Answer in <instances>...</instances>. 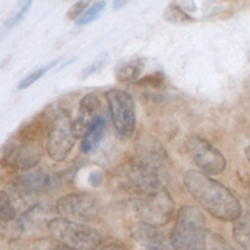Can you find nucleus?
I'll return each mask as SVG.
<instances>
[{
  "instance_id": "obj_5",
  "label": "nucleus",
  "mask_w": 250,
  "mask_h": 250,
  "mask_svg": "<svg viewBox=\"0 0 250 250\" xmlns=\"http://www.w3.org/2000/svg\"><path fill=\"white\" fill-rule=\"evenodd\" d=\"M77 139L75 125L66 110L59 109L48 120L46 153L51 160L62 163L70 155Z\"/></svg>"
},
{
  "instance_id": "obj_25",
  "label": "nucleus",
  "mask_w": 250,
  "mask_h": 250,
  "mask_svg": "<svg viewBox=\"0 0 250 250\" xmlns=\"http://www.w3.org/2000/svg\"><path fill=\"white\" fill-rule=\"evenodd\" d=\"M88 6H89V2L88 1L75 2V4L70 7V10H68L67 17L70 20H75V21H77V20L82 16L83 12L88 9Z\"/></svg>"
},
{
  "instance_id": "obj_2",
  "label": "nucleus",
  "mask_w": 250,
  "mask_h": 250,
  "mask_svg": "<svg viewBox=\"0 0 250 250\" xmlns=\"http://www.w3.org/2000/svg\"><path fill=\"white\" fill-rule=\"evenodd\" d=\"M170 161L163 144L151 136H144L137 155L125 167L126 181L136 194L149 188L165 186Z\"/></svg>"
},
{
  "instance_id": "obj_12",
  "label": "nucleus",
  "mask_w": 250,
  "mask_h": 250,
  "mask_svg": "<svg viewBox=\"0 0 250 250\" xmlns=\"http://www.w3.org/2000/svg\"><path fill=\"white\" fill-rule=\"evenodd\" d=\"M100 110V100L94 93H88L81 99L80 106H78L77 120L73 121L75 125V132L77 137H82L85 129L90 124L100 116L98 112Z\"/></svg>"
},
{
  "instance_id": "obj_18",
  "label": "nucleus",
  "mask_w": 250,
  "mask_h": 250,
  "mask_svg": "<svg viewBox=\"0 0 250 250\" xmlns=\"http://www.w3.org/2000/svg\"><path fill=\"white\" fill-rule=\"evenodd\" d=\"M17 219V211L11 197L5 190H0V222L10 224Z\"/></svg>"
},
{
  "instance_id": "obj_22",
  "label": "nucleus",
  "mask_w": 250,
  "mask_h": 250,
  "mask_svg": "<svg viewBox=\"0 0 250 250\" xmlns=\"http://www.w3.org/2000/svg\"><path fill=\"white\" fill-rule=\"evenodd\" d=\"M32 1H22L17 5V7L15 9V11L12 12L11 16L5 21L4 27H2V31H10V29L14 28L16 24H19L20 22L23 20V17L26 16V14L28 12L29 7H31Z\"/></svg>"
},
{
  "instance_id": "obj_4",
  "label": "nucleus",
  "mask_w": 250,
  "mask_h": 250,
  "mask_svg": "<svg viewBox=\"0 0 250 250\" xmlns=\"http://www.w3.org/2000/svg\"><path fill=\"white\" fill-rule=\"evenodd\" d=\"M50 236L58 244L73 250H95L102 243V236L85 224L54 217L46 225Z\"/></svg>"
},
{
  "instance_id": "obj_9",
  "label": "nucleus",
  "mask_w": 250,
  "mask_h": 250,
  "mask_svg": "<svg viewBox=\"0 0 250 250\" xmlns=\"http://www.w3.org/2000/svg\"><path fill=\"white\" fill-rule=\"evenodd\" d=\"M204 227L205 217L202 210L193 205L181 208L168 238L171 248L172 250H190L193 238L197 232Z\"/></svg>"
},
{
  "instance_id": "obj_28",
  "label": "nucleus",
  "mask_w": 250,
  "mask_h": 250,
  "mask_svg": "<svg viewBox=\"0 0 250 250\" xmlns=\"http://www.w3.org/2000/svg\"><path fill=\"white\" fill-rule=\"evenodd\" d=\"M102 250H126L125 248H122V247H119V246H115V244H111V246H107V247H104Z\"/></svg>"
},
{
  "instance_id": "obj_31",
  "label": "nucleus",
  "mask_w": 250,
  "mask_h": 250,
  "mask_svg": "<svg viewBox=\"0 0 250 250\" xmlns=\"http://www.w3.org/2000/svg\"><path fill=\"white\" fill-rule=\"evenodd\" d=\"M0 68H1V67H0Z\"/></svg>"
},
{
  "instance_id": "obj_6",
  "label": "nucleus",
  "mask_w": 250,
  "mask_h": 250,
  "mask_svg": "<svg viewBox=\"0 0 250 250\" xmlns=\"http://www.w3.org/2000/svg\"><path fill=\"white\" fill-rule=\"evenodd\" d=\"M41 141L17 136L10 139L2 148L1 163L10 168L26 172L33 170L43 159Z\"/></svg>"
},
{
  "instance_id": "obj_21",
  "label": "nucleus",
  "mask_w": 250,
  "mask_h": 250,
  "mask_svg": "<svg viewBox=\"0 0 250 250\" xmlns=\"http://www.w3.org/2000/svg\"><path fill=\"white\" fill-rule=\"evenodd\" d=\"M164 16L168 22H172V23H187V22L193 21V17H190L187 11L178 6L177 4L168 5L164 12Z\"/></svg>"
},
{
  "instance_id": "obj_15",
  "label": "nucleus",
  "mask_w": 250,
  "mask_h": 250,
  "mask_svg": "<svg viewBox=\"0 0 250 250\" xmlns=\"http://www.w3.org/2000/svg\"><path fill=\"white\" fill-rule=\"evenodd\" d=\"M106 129V122L104 117L98 116L92 124L85 129L84 134L82 136V142H81V151L83 154H90L98 148L100 142L103 141Z\"/></svg>"
},
{
  "instance_id": "obj_11",
  "label": "nucleus",
  "mask_w": 250,
  "mask_h": 250,
  "mask_svg": "<svg viewBox=\"0 0 250 250\" xmlns=\"http://www.w3.org/2000/svg\"><path fill=\"white\" fill-rule=\"evenodd\" d=\"M58 185V176L45 172L41 168H33L20 173L14 181L15 189L24 195H34L46 192L51 188H55Z\"/></svg>"
},
{
  "instance_id": "obj_27",
  "label": "nucleus",
  "mask_w": 250,
  "mask_h": 250,
  "mask_svg": "<svg viewBox=\"0 0 250 250\" xmlns=\"http://www.w3.org/2000/svg\"><path fill=\"white\" fill-rule=\"evenodd\" d=\"M126 4H127L126 1H119V0H116V1L112 4V7H114V10H120L122 6H125Z\"/></svg>"
},
{
  "instance_id": "obj_8",
  "label": "nucleus",
  "mask_w": 250,
  "mask_h": 250,
  "mask_svg": "<svg viewBox=\"0 0 250 250\" xmlns=\"http://www.w3.org/2000/svg\"><path fill=\"white\" fill-rule=\"evenodd\" d=\"M115 131L122 138H131L136 129V109L131 95L121 89H110L105 94Z\"/></svg>"
},
{
  "instance_id": "obj_16",
  "label": "nucleus",
  "mask_w": 250,
  "mask_h": 250,
  "mask_svg": "<svg viewBox=\"0 0 250 250\" xmlns=\"http://www.w3.org/2000/svg\"><path fill=\"white\" fill-rule=\"evenodd\" d=\"M143 67L144 61L142 59H132V60L125 61L121 65L117 66L115 71V77L124 84L137 83L139 81V76L143 71Z\"/></svg>"
},
{
  "instance_id": "obj_14",
  "label": "nucleus",
  "mask_w": 250,
  "mask_h": 250,
  "mask_svg": "<svg viewBox=\"0 0 250 250\" xmlns=\"http://www.w3.org/2000/svg\"><path fill=\"white\" fill-rule=\"evenodd\" d=\"M190 250H234V248L219 233L204 227L193 238Z\"/></svg>"
},
{
  "instance_id": "obj_7",
  "label": "nucleus",
  "mask_w": 250,
  "mask_h": 250,
  "mask_svg": "<svg viewBox=\"0 0 250 250\" xmlns=\"http://www.w3.org/2000/svg\"><path fill=\"white\" fill-rule=\"evenodd\" d=\"M185 148L200 172L216 176L226 170L225 155L207 139L199 136H189L185 142Z\"/></svg>"
},
{
  "instance_id": "obj_10",
  "label": "nucleus",
  "mask_w": 250,
  "mask_h": 250,
  "mask_svg": "<svg viewBox=\"0 0 250 250\" xmlns=\"http://www.w3.org/2000/svg\"><path fill=\"white\" fill-rule=\"evenodd\" d=\"M59 217L68 221L84 224L92 221L99 214V202L89 193H70L59 198L56 202Z\"/></svg>"
},
{
  "instance_id": "obj_19",
  "label": "nucleus",
  "mask_w": 250,
  "mask_h": 250,
  "mask_svg": "<svg viewBox=\"0 0 250 250\" xmlns=\"http://www.w3.org/2000/svg\"><path fill=\"white\" fill-rule=\"evenodd\" d=\"M105 6H106V2L105 1H97L94 4H92L90 6H88V9L83 12L82 16L76 21L77 26H87V24L92 23L95 20L99 19L102 16V14L104 12Z\"/></svg>"
},
{
  "instance_id": "obj_24",
  "label": "nucleus",
  "mask_w": 250,
  "mask_h": 250,
  "mask_svg": "<svg viewBox=\"0 0 250 250\" xmlns=\"http://www.w3.org/2000/svg\"><path fill=\"white\" fill-rule=\"evenodd\" d=\"M106 60H107V54L106 53L100 54V55L98 56V58H95V60L93 61V62L90 63V65H88L87 67H85L84 70L82 71V75H81V78H82V80H85V78H88V77H89V76L94 75L95 72H98V71H99L100 68H102L103 66H104V63L106 62Z\"/></svg>"
},
{
  "instance_id": "obj_13",
  "label": "nucleus",
  "mask_w": 250,
  "mask_h": 250,
  "mask_svg": "<svg viewBox=\"0 0 250 250\" xmlns=\"http://www.w3.org/2000/svg\"><path fill=\"white\" fill-rule=\"evenodd\" d=\"M132 236L146 249L158 248L160 250H172L170 241H167L163 236V233H160L156 229H151V227L146 226V225H136L132 229Z\"/></svg>"
},
{
  "instance_id": "obj_1",
  "label": "nucleus",
  "mask_w": 250,
  "mask_h": 250,
  "mask_svg": "<svg viewBox=\"0 0 250 250\" xmlns=\"http://www.w3.org/2000/svg\"><path fill=\"white\" fill-rule=\"evenodd\" d=\"M183 185L193 199L212 217L234 222L242 215V205L231 189L199 170L183 173Z\"/></svg>"
},
{
  "instance_id": "obj_29",
  "label": "nucleus",
  "mask_w": 250,
  "mask_h": 250,
  "mask_svg": "<svg viewBox=\"0 0 250 250\" xmlns=\"http://www.w3.org/2000/svg\"><path fill=\"white\" fill-rule=\"evenodd\" d=\"M49 250H73V249L67 248V247H63V246H61V244H55V246L51 247Z\"/></svg>"
},
{
  "instance_id": "obj_23",
  "label": "nucleus",
  "mask_w": 250,
  "mask_h": 250,
  "mask_svg": "<svg viewBox=\"0 0 250 250\" xmlns=\"http://www.w3.org/2000/svg\"><path fill=\"white\" fill-rule=\"evenodd\" d=\"M164 83H165V76L161 72H156L139 78L137 84L143 88H148V89H160L164 87Z\"/></svg>"
},
{
  "instance_id": "obj_30",
  "label": "nucleus",
  "mask_w": 250,
  "mask_h": 250,
  "mask_svg": "<svg viewBox=\"0 0 250 250\" xmlns=\"http://www.w3.org/2000/svg\"><path fill=\"white\" fill-rule=\"evenodd\" d=\"M246 155H247V159H248V161L250 163V146L246 149Z\"/></svg>"
},
{
  "instance_id": "obj_20",
  "label": "nucleus",
  "mask_w": 250,
  "mask_h": 250,
  "mask_svg": "<svg viewBox=\"0 0 250 250\" xmlns=\"http://www.w3.org/2000/svg\"><path fill=\"white\" fill-rule=\"evenodd\" d=\"M58 61L59 60H58V59H56V60L51 61V62L46 63V65H44V66H42V67H39V68H37V70H34L33 72H31L28 76H26V77L22 78V80L20 81V83H19V85H17V88H19L20 90H23V89H26V88L31 87V85L33 84V83H36L37 81L41 80V78L43 77V76L45 75V73L48 72L49 70H50V68H53L54 66H55L56 63H58Z\"/></svg>"
},
{
  "instance_id": "obj_17",
  "label": "nucleus",
  "mask_w": 250,
  "mask_h": 250,
  "mask_svg": "<svg viewBox=\"0 0 250 250\" xmlns=\"http://www.w3.org/2000/svg\"><path fill=\"white\" fill-rule=\"evenodd\" d=\"M232 234L241 248L250 250V210L242 212L241 216L233 222Z\"/></svg>"
},
{
  "instance_id": "obj_3",
  "label": "nucleus",
  "mask_w": 250,
  "mask_h": 250,
  "mask_svg": "<svg viewBox=\"0 0 250 250\" xmlns=\"http://www.w3.org/2000/svg\"><path fill=\"white\" fill-rule=\"evenodd\" d=\"M134 209L142 225L158 229L171 221L175 202L165 186H158L138 193Z\"/></svg>"
},
{
  "instance_id": "obj_26",
  "label": "nucleus",
  "mask_w": 250,
  "mask_h": 250,
  "mask_svg": "<svg viewBox=\"0 0 250 250\" xmlns=\"http://www.w3.org/2000/svg\"><path fill=\"white\" fill-rule=\"evenodd\" d=\"M103 182V175L99 171H94V172L90 173L89 176V183L93 187H99Z\"/></svg>"
}]
</instances>
